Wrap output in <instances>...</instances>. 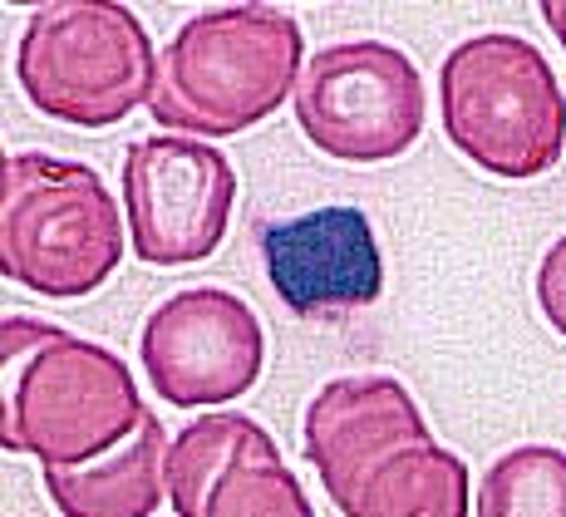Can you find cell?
Listing matches in <instances>:
<instances>
[{
    "instance_id": "2",
    "label": "cell",
    "mask_w": 566,
    "mask_h": 517,
    "mask_svg": "<svg viewBox=\"0 0 566 517\" xmlns=\"http://www.w3.org/2000/svg\"><path fill=\"white\" fill-rule=\"evenodd\" d=\"M144 420L128 365L99 340L6 316L0 325V444L40 464L99 458Z\"/></svg>"
},
{
    "instance_id": "11",
    "label": "cell",
    "mask_w": 566,
    "mask_h": 517,
    "mask_svg": "<svg viewBox=\"0 0 566 517\" xmlns=\"http://www.w3.org/2000/svg\"><path fill=\"white\" fill-rule=\"evenodd\" d=\"M266 281L301 321H340L379 301L385 261L360 207H315L306 217L261 227Z\"/></svg>"
},
{
    "instance_id": "7",
    "label": "cell",
    "mask_w": 566,
    "mask_h": 517,
    "mask_svg": "<svg viewBox=\"0 0 566 517\" xmlns=\"http://www.w3.org/2000/svg\"><path fill=\"white\" fill-rule=\"evenodd\" d=\"M296 124L335 163H395L423 134V74L389 40H340L301 64Z\"/></svg>"
},
{
    "instance_id": "8",
    "label": "cell",
    "mask_w": 566,
    "mask_h": 517,
    "mask_svg": "<svg viewBox=\"0 0 566 517\" xmlns=\"http://www.w3.org/2000/svg\"><path fill=\"white\" fill-rule=\"evenodd\" d=\"M237 173L212 143L138 138L124 153L128 241L144 267H192L227 237Z\"/></svg>"
},
{
    "instance_id": "14",
    "label": "cell",
    "mask_w": 566,
    "mask_h": 517,
    "mask_svg": "<svg viewBox=\"0 0 566 517\" xmlns=\"http://www.w3.org/2000/svg\"><path fill=\"white\" fill-rule=\"evenodd\" d=\"M566 261V247L557 241V247L547 251V271H542V306H547V321L566 330V311H562V301H557V267Z\"/></svg>"
},
{
    "instance_id": "15",
    "label": "cell",
    "mask_w": 566,
    "mask_h": 517,
    "mask_svg": "<svg viewBox=\"0 0 566 517\" xmlns=\"http://www.w3.org/2000/svg\"><path fill=\"white\" fill-rule=\"evenodd\" d=\"M547 20H552V30H557V35H566V25H562V6H547Z\"/></svg>"
},
{
    "instance_id": "4",
    "label": "cell",
    "mask_w": 566,
    "mask_h": 517,
    "mask_svg": "<svg viewBox=\"0 0 566 517\" xmlns=\"http://www.w3.org/2000/svg\"><path fill=\"white\" fill-rule=\"evenodd\" d=\"M124 261L118 203L90 163L10 153L0 168V271L45 296L84 301Z\"/></svg>"
},
{
    "instance_id": "10",
    "label": "cell",
    "mask_w": 566,
    "mask_h": 517,
    "mask_svg": "<svg viewBox=\"0 0 566 517\" xmlns=\"http://www.w3.org/2000/svg\"><path fill=\"white\" fill-rule=\"evenodd\" d=\"M168 508L178 517H311V498L276 438L247 414H202L168 444Z\"/></svg>"
},
{
    "instance_id": "6",
    "label": "cell",
    "mask_w": 566,
    "mask_h": 517,
    "mask_svg": "<svg viewBox=\"0 0 566 517\" xmlns=\"http://www.w3.org/2000/svg\"><path fill=\"white\" fill-rule=\"evenodd\" d=\"M15 80L45 118L114 128L148 104L158 54L144 20L118 0H54L20 30Z\"/></svg>"
},
{
    "instance_id": "5",
    "label": "cell",
    "mask_w": 566,
    "mask_h": 517,
    "mask_svg": "<svg viewBox=\"0 0 566 517\" xmlns=\"http://www.w3.org/2000/svg\"><path fill=\"white\" fill-rule=\"evenodd\" d=\"M443 134L503 183H532L566 153L562 80L532 40L493 30L473 35L439 70Z\"/></svg>"
},
{
    "instance_id": "9",
    "label": "cell",
    "mask_w": 566,
    "mask_h": 517,
    "mask_svg": "<svg viewBox=\"0 0 566 517\" xmlns=\"http://www.w3.org/2000/svg\"><path fill=\"white\" fill-rule=\"evenodd\" d=\"M138 360L172 410H212L242 400L261 380L266 330L242 296L222 286H188L144 321Z\"/></svg>"
},
{
    "instance_id": "1",
    "label": "cell",
    "mask_w": 566,
    "mask_h": 517,
    "mask_svg": "<svg viewBox=\"0 0 566 517\" xmlns=\"http://www.w3.org/2000/svg\"><path fill=\"white\" fill-rule=\"evenodd\" d=\"M311 468L345 517H468V464L433 438L395 375H340L301 420Z\"/></svg>"
},
{
    "instance_id": "12",
    "label": "cell",
    "mask_w": 566,
    "mask_h": 517,
    "mask_svg": "<svg viewBox=\"0 0 566 517\" xmlns=\"http://www.w3.org/2000/svg\"><path fill=\"white\" fill-rule=\"evenodd\" d=\"M168 434L158 414L128 428L108 454L84 464H45V488L64 517H148L168 498Z\"/></svg>"
},
{
    "instance_id": "13",
    "label": "cell",
    "mask_w": 566,
    "mask_h": 517,
    "mask_svg": "<svg viewBox=\"0 0 566 517\" xmlns=\"http://www.w3.org/2000/svg\"><path fill=\"white\" fill-rule=\"evenodd\" d=\"M473 513L478 517H562L566 513V454L552 444L507 448L483 473Z\"/></svg>"
},
{
    "instance_id": "3",
    "label": "cell",
    "mask_w": 566,
    "mask_h": 517,
    "mask_svg": "<svg viewBox=\"0 0 566 517\" xmlns=\"http://www.w3.org/2000/svg\"><path fill=\"white\" fill-rule=\"evenodd\" d=\"M306 35L291 10L217 6L178 25L158 54L148 114L158 128L222 143L271 118L296 94Z\"/></svg>"
}]
</instances>
